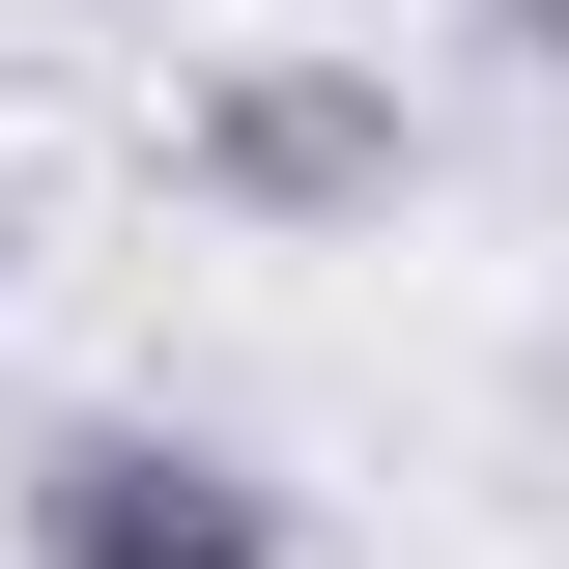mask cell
Wrapping results in <instances>:
<instances>
[{
	"label": "cell",
	"mask_w": 569,
	"mask_h": 569,
	"mask_svg": "<svg viewBox=\"0 0 569 569\" xmlns=\"http://www.w3.org/2000/svg\"><path fill=\"white\" fill-rule=\"evenodd\" d=\"M171 200L284 228V257H342V228H399V200H427V86H399V58H342V29L200 58V86H171Z\"/></svg>",
	"instance_id": "6da1fadb"
},
{
	"label": "cell",
	"mask_w": 569,
	"mask_h": 569,
	"mask_svg": "<svg viewBox=\"0 0 569 569\" xmlns=\"http://www.w3.org/2000/svg\"><path fill=\"white\" fill-rule=\"evenodd\" d=\"M0 541H29V569H313V512H284V456H257V427L58 399L29 456H0Z\"/></svg>",
	"instance_id": "7a4b0ae2"
},
{
	"label": "cell",
	"mask_w": 569,
	"mask_h": 569,
	"mask_svg": "<svg viewBox=\"0 0 569 569\" xmlns=\"http://www.w3.org/2000/svg\"><path fill=\"white\" fill-rule=\"evenodd\" d=\"M456 29H485V58H512V86H569V0H456Z\"/></svg>",
	"instance_id": "3957f363"
},
{
	"label": "cell",
	"mask_w": 569,
	"mask_h": 569,
	"mask_svg": "<svg viewBox=\"0 0 569 569\" xmlns=\"http://www.w3.org/2000/svg\"><path fill=\"white\" fill-rule=\"evenodd\" d=\"M0 313H29V200H0Z\"/></svg>",
	"instance_id": "277c9868"
}]
</instances>
